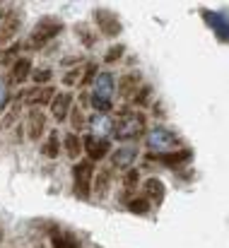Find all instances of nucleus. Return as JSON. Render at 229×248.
Returning <instances> with one entry per match:
<instances>
[{
    "mask_svg": "<svg viewBox=\"0 0 229 248\" xmlns=\"http://www.w3.org/2000/svg\"><path fill=\"white\" fill-rule=\"evenodd\" d=\"M116 80H114V75L111 73H99L97 78H94V92H92V96H89V101H92V106L97 108V113H104V111H109L114 104H111V96H114V89H116Z\"/></svg>",
    "mask_w": 229,
    "mask_h": 248,
    "instance_id": "1",
    "label": "nucleus"
},
{
    "mask_svg": "<svg viewBox=\"0 0 229 248\" xmlns=\"http://www.w3.org/2000/svg\"><path fill=\"white\" fill-rule=\"evenodd\" d=\"M145 130V116L138 111H123L114 125V133L118 140H133Z\"/></svg>",
    "mask_w": 229,
    "mask_h": 248,
    "instance_id": "2",
    "label": "nucleus"
},
{
    "mask_svg": "<svg viewBox=\"0 0 229 248\" xmlns=\"http://www.w3.org/2000/svg\"><path fill=\"white\" fill-rule=\"evenodd\" d=\"M61 31H63V24H61L58 19H53V17H46V19L39 22L36 29L32 31V36H29V46H32V48H41L44 44H49L51 39H56Z\"/></svg>",
    "mask_w": 229,
    "mask_h": 248,
    "instance_id": "3",
    "label": "nucleus"
},
{
    "mask_svg": "<svg viewBox=\"0 0 229 248\" xmlns=\"http://www.w3.org/2000/svg\"><path fill=\"white\" fill-rule=\"evenodd\" d=\"M92 176H94V164L92 162H80L73 169V178H75V195L87 200L89 190H92Z\"/></svg>",
    "mask_w": 229,
    "mask_h": 248,
    "instance_id": "4",
    "label": "nucleus"
},
{
    "mask_svg": "<svg viewBox=\"0 0 229 248\" xmlns=\"http://www.w3.org/2000/svg\"><path fill=\"white\" fill-rule=\"evenodd\" d=\"M176 145H179V138L166 128H154L147 133V147L157 155H166V150H171Z\"/></svg>",
    "mask_w": 229,
    "mask_h": 248,
    "instance_id": "5",
    "label": "nucleus"
},
{
    "mask_svg": "<svg viewBox=\"0 0 229 248\" xmlns=\"http://www.w3.org/2000/svg\"><path fill=\"white\" fill-rule=\"evenodd\" d=\"M82 150L87 152V157H89V162L94 164V162H101L106 155H109V150H111V142H106V140H97V138H84L82 140Z\"/></svg>",
    "mask_w": 229,
    "mask_h": 248,
    "instance_id": "6",
    "label": "nucleus"
},
{
    "mask_svg": "<svg viewBox=\"0 0 229 248\" xmlns=\"http://www.w3.org/2000/svg\"><path fill=\"white\" fill-rule=\"evenodd\" d=\"M94 17H97L99 29H101L104 36H116V34L121 31V19H118L111 10H97Z\"/></svg>",
    "mask_w": 229,
    "mask_h": 248,
    "instance_id": "7",
    "label": "nucleus"
},
{
    "mask_svg": "<svg viewBox=\"0 0 229 248\" xmlns=\"http://www.w3.org/2000/svg\"><path fill=\"white\" fill-rule=\"evenodd\" d=\"M87 123H89L92 138H97V140H106V135L114 133V121H111L106 113H94Z\"/></svg>",
    "mask_w": 229,
    "mask_h": 248,
    "instance_id": "8",
    "label": "nucleus"
},
{
    "mask_svg": "<svg viewBox=\"0 0 229 248\" xmlns=\"http://www.w3.org/2000/svg\"><path fill=\"white\" fill-rule=\"evenodd\" d=\"M203 17L208 19V24L213 27V31L217 34V39L225 44L227 41V12L217 10V12H203Z\"/></svg>",
    "mask_w": 229,
    "mask_h": 248,
    "instance_id": "9",
    "label": "nucleus"
},
{
    "mask_svg": "<svg viewBox=\"0 0 229 248\" xmlns=\"http://www.w3.org/2000/svg\"><path fill=\"white\" fill-rule=\"evenodd\" d=\"M70 108H73V94H68V92L53 94V99H51V111H53L56 121H65L68 113H70Z\"/></svg>",
    "mask_w": 229,
    "mask_h": 248,
    "instance_id": "10",
    "label": "nucleus"
},
{
    "mask_svg": "<svg viewBox=\"0 0 229 248\" xmlns=\"http://www.w3.org/2000/svg\"><path fill=\"white\" fill-rule=\"evenodd\" d=\"M27 121H29V138H32V140H36V138L41 135V130H44V123H46V118H44L41 108H36V106H34V108L29 111Z\"/></svg>",
    "mask_w": 229,
    "mask_h": 248,
    "instance_id": "11",
    "label": "nucleus"
},
{
    "mask_svg": "<svg viewBox=\"0 0 229 248\" xmlns=\"http://www.w3.org/2000/svg\"><path fill=\"white\" fill-rule=\"evenodd\" d=\"M164 195H166V190H164V183L162 181H157V178H147L145 181V198H150L152 202H162L164 200Z\"/></svg>",
    "mask_w": 229,
    "mask_h": 248,
    "instance_id": "12",
    "label": "nucleus"
},
{
    "mask_svg": "<svg viewBox=\"0 0 229 248\" xmlns=\"http://www.w3.org/2000/svg\"><path fill=\"white\" fill-rule=\"evenodd\" d=\"M29 70H32V61L29 58H17L12 63V82H24L29 78Z\"/></svg>",
    "mask_w": 229,
    "mask_h": 248,
    "instance_id": "13",
    "label": "nucleus"
},
{
    "mask_svg": "<svg viewBox=\"0 0 229 248\" xmlns=\"http://www.w3.org/2000/svg\"><path fill=\"white\" fill-rule=\"evenodd\" d=\"M135 159H138V150H135V147H121V150L114 155V164L118 166V169L131 166Z\"/></svg>",
    "mask_w": 229,
    "mask_h": 248,
    "instance_id": "14",
    "label": "nucleus"
},
{
    "mask_svg": "<svg viewBox=\"0 0 229 248\" xmlns=\"http://www.w3.org/2000/svg\"><path fill=\"white\" fill-rule=\"evenodd\" d=\"M157 159L166 166H179V164H183V162H188V159H193V152L191 150H181L176 155H157Z\"/></svg>",
    "mask_w": 229,
    "mask_h": 248,
    "instance_id": "15",
    "label": "nucleus"
},
{
    "mask_svg": "<svg viewBox=\"0 0 229 248\" xmlns=\"http://www.w3.org/2000/svg\"><path fill=\"white\" fill-rule=\"evenodd\" d=\"M51 99H53V89L51 87H36L32 94H29V104H51Z\"/></svg>",
    "mask_w": 229,
    "mask_h": 248,
    "instance_id": "16",
    "label": "nucleus"
},
{
    "mask_svg": "<svg viewBox=\"0 0 229 248\" xmlns=\"http://www.w3.org/2000/svg\"><path fill=\"white\" fill-rule=\"evenodd\" d=\"M63 147H65V152H68V157H70V159H77V157H80V150H82V145H80V138H77L75 133L65 135V142H63Z\"/></svg>",
    "mask_w": 229,
    "mask_h": 248,
    "instance_id": "17",
    "label": "nucleus"
},
{
    "mask_svg": "<svg viewBox=\"0 0 229 248\" xmlns=\"http://www.w3.org/2000/svg\"><path fill=\"white\" fill-rule=\"evenodd\" d=\"M58 152H61V142H58V135H51L49 138V142L41 147V155H46V157H58Z\"/></svg>",
    "mask_w": 229,
    "mask_h": 248,
    "instance_id": "18",
    "label": "nucleus"
},
{
    "mask_svg": "<svg viewBox=\"0 0 229 248\" xmlns=\"http://www.w3.org/2000/svg\"><path fill=\"white\" fill-rule=\"evenodd\" d=\"M51 246L53 248H80L75 244V239H70V236H65V234H53V236H51Z\"/></svg>",
    "mask_w": 229,
    "mask_h": 248,
    "instance_id": "19",
    "label": "nucleus"
},
{
    "mask_svg": "<svg viewBox=\"0 0 229 248\" xmlns=\"http://www.w3.org/2000/svg\"><path fill=\"white\" fill-rule=\"evenodd\" d=\"M128 207H131V212H135V215H145V212L150 210V202H147V198L143 195V198H135Z\"/></svg>",
    "mask_w": 229,
    "mask_h": 248,
    "instance_id": "20",
    "label": "nucleus"
},
{
    "mask_svg": "<svg viewBox=\"0 0 229 248\" xmlns=\"http://www.w3.org/2000/svg\"><path fill=\"white\" fill-rule=\"evenodd\" d=\"M121 56H123V46H114V48L106 53V58H104V61H106V63H114V61H118Z\"/></svg>",
    "mask_w": 229,
    "mask_h": 248,
    "instance_id": "21",
    "label": "nucleus"
},
{
    "mask_svg": "<svg viewBox=\"0 0 229 248\" xmlns=\"http://www.w3.org/2000/svg\"><path fill=\"white\" fill-rule=\"evenodd\" d=\"M147 96H150V87H147V84H143L140 94L135 96V104H138V106H145V104H147Z\"/></svg>",
    "mask_w": 229,
    "mask_h": 248,
    "instance_id": "22",
    "label": "nucleus"
},
{
    "mask_svg": "<svg viewBox=\"0 0 229 248\" xmlns=\"http://www.w3.org/2000/svg\"><path fill=\"white\" fill-rule=\"evenodd\" d=\"M32 78H34V82H39V84L49 82V80H51V70H36Z\"/></svg>",
    "mask_w": 229,
    "mask_h": 248,
    "instance_id": "23",
    "label": "nucleus"
},
{
    "mask_svg": "<svg viewBox=\"0 0 229 248\" xmlns=\"http://www.w3.org/2000/svg\"><path fill=\"white\" fill-rule=\"evenodd\" d=\"M5 99H7V89H5V84H2V80H0V106L5 104Z\"/></svg>",
    "mask_w": 229,
    "mask_h": 248,
    "instance_id": "24",
    "label": "nucleus"
},
{
    "mask_svg": "<svg viewBox=\"0 0 229 248\" xmlns=\"http://www.w3.org/2000/svg\"><path fill=\"white\" fill-rule=\"evenodd\" d=\"M73 121H75V123H73V125H82V113H77V108H75V113H73Z\"/></svg>",
    "mask_w": 229,
    "mask_h": 248,
    "instance_id": "25",
    "label": "nucleus"
}]
</instances>
